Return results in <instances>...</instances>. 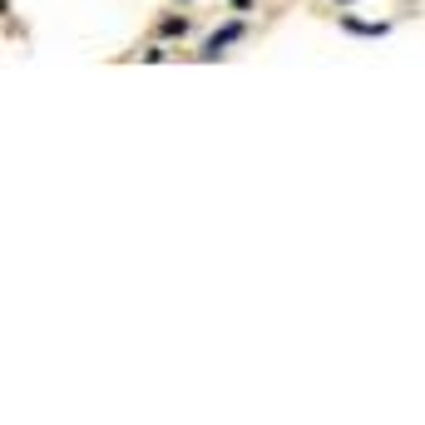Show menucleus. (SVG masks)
I'll list each match as a JSON object with an SVG mask.
<instances>
[{
    "mask_svg": "<svg viewBox=\"0 0 425 425\" xmlns=\"http://www.w3.org/2000/svg\"><path fill=\"white\" fill-rule=\"evenodd\" d=\"M237 35H242V30H237V25H227V30H217V35H212V40H208V50H203V55H208V60H212V55H217V50H222V45H232V40H237Z\"/></svg>",
    "mask_w": 425,
    "mask_h": 425,
    "instance_id": "nucleus-1",
    "label": "nucleus"
}]
</instances>
